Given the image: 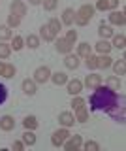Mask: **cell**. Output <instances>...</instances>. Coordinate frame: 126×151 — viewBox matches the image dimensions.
<instances>
[{
  "mask_svg": "<svg viewBox=\"0 0 126 151\" xmlns=\"http://www.w3.org/2000/svg\"><path fill=\"white\" fill-rule=\"evenodd\" d=\"M28 4H32V6H38V4H41V0H28Z\"/></svg>",
  "mask_w": 126,
  "mask_h": 151,
  "instance_id": "cell-45",
  "label": "cell"
},
{
  "mask_svg": "<svg viewBox=\"0 0 126 151\" xmlns=\"http://www.w3.org/2000/svg\"><path fill=\"white\" fill-rule=\"evenodd\" d=\"M41 2H43V9H45V12H53V9L58 6V0H41Z\"/></svg>",
  "mask_w": 126,
  "mask_h": 151,
  "instance_id": "cell-37",
  "label": "cell"
},
{
  "mask_svg": "<svg viewBox=\"0 0 126 151\" xmlns=\"http://www.w3.org/2000/svg\"><path fill=\"white\" fill-rule=\"evenodd\" d=\"M21 25V17L15 15V13H10L8 15V27H19Z\"/></svg>",
  "mask_w": 126,
  "mask_h": 151,
  "instance_id": "cell-36",
  "label": "cell"
},
{
  "mask_svg": "<svg viewBox=\"0 0 126 151\" xmlns=\"http://www.w3.org/2000/svg\"><path fill=\"white\" fill-rule=\"evenodd\" d=\"M25 44L30 47V49H36V47H40V38L36 34H28L25 38Z\"/></svg>",
  "mask_w": 126,
  "mask_h": 151,
  "instance_id": "cell-27",
  "label": "cell"
},
{
  "mask_svg": "<svg viewBox=\"0 0 126 151\" xmlns=\"http://www.w3.org/2000/svg\"><path fill=\"white\" fill-rule=\"evenodd\" d=\"M94 49L98 51L100 55H109V51H111V44L107 40H100L98 44L94 45Z\"/></svg>",
  "mask_w": 126,
  "mask_h": 151,
  "instance_id": "cell-19",
  "label": "cell"
},
{
  "mask_svg": "<svg viewBox=\"0 0 126 151\" xmlns=\"http://www.w3.org/2000/svg\"><path fill=\"white\" fill-rule=\"evenodd\" d=\"M51 79V70H49V66H40V68H36V72H34V81L36 83H47Z\"/></svg>",
  "mask_w": 126,
  "mask_h": 151,
  "instance_id": "cell-4",
  "label": "cell"
},
{
  "mask_svg": "<svg viewBox=\"0 0 126 151\" xmlns=\"http://www.w3.org/2000/svg\"><path fill=\"white\" fill-rule=\"evenodd\" d=\"M64 64H66V68H70V70H75L77 66H79V57H77V55L68 53V55H66V59H64Z\"/></svg>",
  "mask_w": 126,
  "mask_h": 151,
  "instance_id": "cell-20",
  "label": "cell"
},
{
  "mask_svg": "<svg viewBox=\"0 0 126 151\" xmlns=\"http://www.w3.org/2000/svg\"><path fill=\"white\" fill-rule=\"evenodd\" d=\"M87 151H98L100 149V145L96 144V142H92V140H88V142H85V145H83Z\"/></svg>",
  "mask_w": 126,
  "mask_h": 151,
  "instance_id": "cell-39",
  "label": "cell"
},
{
  "mask_svg": "<svg viewBox=\"0 0 126 151\" xmlns=\"http://www.w3.org/2000/svg\"><path fill=\"white\" fill-rule=\"evenodd\" d=\"M4 68H6V63L0 60V76H4Z\"/></svg>",
  "mask_w": 126,
  "mask_h": 151,
  "instance_id": "cell-44",
  "label": "cell"
},
{
  "mask_svg": "<svg viewBox=\"0 0 126 151\" xmlns=\"http://www.w3.org/2000/svg\"><path fill=\"white\" fill-rule=\"evenodd\" d=\"M51 81H53L55 85H64L68 81V76L64 72H57V74H51Z\"/></svg>",
  "mask_w": 126,
  "mask_h": 151,
  "instance_id": "cell-24",
  "label": "cell"
},
{
  "mask_svg": "<svg viewBox=\"0 0 126 151\" xmlns=\"http://www.w3.org/2000/svg\"><path fill=\"white\" fill-rule=\"evenodd\" d=\"M98 34H100V38H102V40H107V38H113V28L102 23V25H100V28H98Z\"/></svg>",
  "mask_w": 126,
  "mask_h": 151,
  "instance_id": "cell-23",
  "label": "cell"
},
{
  "mask_svg": "<svg viewBox=\"0 0 126 151\" xmlns=\"http://www.w3.org/2000/svg\"><path fill=\"white\" fill-rule=\"evenodd\" d=\"M66 40L70 42V44H75V40H77V32H75V30H68V32H66Z\"/></svg>",
  "mask_w": 126,
  "mask_h": 151,
  "instance_id": "cell-42",
  "label": "cell"
},
{
  "mask_svg": "<svg viewBox=\"0 0 126 151\" xmlns=\"http://www.w3.org/2000/svg\"><path fill=\"white\" fill-rule=\"evenodd\" d=\"M62 145L66 147V151H77V149L83 145V140H81V136H77V134H75V136L70 134V138L64 142Z\"/></svg>",
  "mask_w": 126,
  "mask_h": 151,
  "instance_id": "cell-5",
  "label": "cell"
},
{
  "mask_svg": "<svg viewBox=\"0 0 126 151\" xmlns=\"http://www.w3.org/2000/svg\"><path fill=\"white\" fill-rule=\"evenodd\" d=\"M111 66H113V70H115V76H124L126 74V60L124 59H119Z\"/></svg>",
  "mask_w": 126,
  "mask_h": 151,
  "instance_id": "cell-22",
  "label": "cell"
},
{
  "mask_svg": "<svg viewBox=\"0 0 126 151\" xmlns=\"http://www.w3.org/2000/svg\"><path fill=\"white\" fill-rule=\"evenodd\" d=\"M88 104H90L92 111H109L119 104V94H117V91H113V89L102 87L100 85V87L94 89Z\"/></svg>",
  "mask_w": 126,
  "mask_h": 151,
  "instance_id": "cell-1",
  "label": "cell"
},
{
  "mask_svg": "<svg viewBox=\"0 0 126 151\" xmlns=\"http://www.w3.org/2000/svg\"><path fill=\"white\" fill-rule=\"evenodd\" d=\"M85 60H87V66H88L90 70H96V68H98V57H96V55H92V53H90Z\"/></svg>",
  "mask_w": 126,
  "mask_h": 151,
  "instance_id": "cell-35",
  "label": "cell"
},
{
  "mask_svg": "<svg viewBox=\"0 0 126 151\" xmlns=\"http://www.w3.org/2000/svg\"><path fill=\"white\" fill-rule=\"evenodd\" d=\"M49 28L55 32V34H58V30H62V21H58L57 17H53V19H49Z\"/></svg>",
  "mask_w": 126,
  "mask_h": 151,
  "instance_id": "cell-30",
  "label": "cell"
},
{
  "mask_svg": "<svg viewBox=\"0 0 126 151\" xmlns=\"http://www.w3.org/2000/svg\"><path fill=\"white\" fill-rule=\"evenodd\" d=\"M88 119V111H87V108L83 106V108H79V110H75V121L79 123H85Z\"/></svg>",
  "mask_w": 126,
  "mask_h": 151,
  "instance_id": "cell-31",
  "label": "cell"
},
{
  "mask_svg": "<svg viewBox=\"0 0 126 151\" xmlns=\"http://www.w3.org/2000/svg\"><path fill=\"white\" fill-rule=\"evenodd\" d=\"M90 53H92V45L88 44V42H83V44L77 45V57H83V59H87Z\"/></svg>",
  "mask_w": 126,
  "mask_h": 151,
  "instance_id": "cell-17",
  "label": "cell"
},
{
  "mask_svg": "<svg viewBox=\"0 0 126 151\" xmlns=\"http://www.w3.org/2000/svg\"><path fill=\"white\" fill-rule=\"evenodd\" d=\"M15 129V119H13L11 115H4V117H0V130H4V132H10Z\"/></svg>",
  "mask_w": 126,
  "mask_h": 151,
  "instance_id": "cell-8",
  "label": "cell"
},
{
  "mask_svg": "<svg viewBox=\"0 0 126 151\" xmlns=\"http://www.w3.org/2000/svg\"><path fill=\"white\" fill-rule=\"evenodd\" d=\"M94 12H96L94 6H90V4H83V6L75 12V19H73V23H75V25H79V27H85L87 23L92 19Z\"/></svg>",
  "mask_w": 126,
  "mask_h": 151,
  "instance_id": "cell-2",
  "label": "cell"
},
{
  "mask_svg": "<svg viewBox=\"0 0 126 151\" xmlns=\"http://www.w3.org/2000/svg\"><path fill=\"white\" fill-rule=\"evenodd\" d=\"M72 49H73V44H70L66 38H58L57 40V51L58 53L68 55V53H72Z\"/></svg>",
  "mask_w": 126,
  "mask_h": 151,
  "instance_id": "cell-7",
  "label": "cell"
},
{
  "mask_svg": "<svg viewBox=\"0 0 126 151\" xmlns=\"http://www.w3.org/2000/svg\"><path fill=\"white\" fill-rule=\"evenodd\" d=\"M111 47H117V49H124V47H126V38H124V34L113 36V45H111Z\"/></svg>",
  "mask_w": 126,
  "mask_h": 151,
  "instance_id": "cell-28",
  "label": "cell"
},
{
  "mask_svg": "<svg viewBox=\"0 0 126 151\" xmlns=\"http://www.w3.org/2000/svg\"><path fill=\"white\" fill-rule=\"evenodd\" d=\"M6 98H8V89H6V85L0 83V106L6 102Z\"/></svg>",
  "mask_w": 126,
  "mask_h": 151,
  "instance_id": "cell-40",
  "label": "cell"
},
{
  "mask_svg": "<svg viewBox=\"0 0 126 151\" xmlns=\"http://www.w3.org/2000/svg\"><path fill=\"white\" fill-rule=\"evenodd\" d=\"M66 85H68V93L72 94V96L79 94V93H81V89H83V83L79 81V79H68Z\"/></svg>",
  "mask_w": 126,
  "mask_h": 151,
  "instance_id": "cell-11",
  "label": "cell"
},
{
  "mask_svg": "<svg viewBox=\"0 0 126 151\" xmlns=\"http://www.w3.org/2000/svg\"><path fill=\"white\" fill-rule=\"evenodd\" d=\"M11 147L15 149V151H23V149H25V144H23V142H19V140H17V142H13V145H11Z\"/></svg>",
  "mask_w": 126,
  "mask_h": 151,
  "instance_id": "cell-43",
  "label": "cell"
},
{
  "mask_svg": "<svg viewBox=\"0 0 126 151\" xmlns=\"http://www.w3.org/2000/svg\"><path fill=\"white\" fill-rule=\"evenodd\" d=\"M107 113H109L111 117H115V119L119 121V123H124V106H122V104H120V106L117 104L113 110H109Z\"/></svg>",
  "mask_w": 126,
  "mask_h": 151,
  "instance_id": "cell-14",
  "label": "cell"
},
{
  "mask_svg": "<svg viewBox=\"0 0 126 151\" xmlns=\"http://www.w3.org/2000/svg\"><path fill=\"white\" fill-rule=\"evenodd\" d=\"M11 38V28L8 25H0V42H6Z\"/></svg>",
  "mask_w": 126,
  "mask_h": 151,
  "instance_id": "cell-29",
  "label": "cell"
},
{
  "mask_svg": "<svg viewBox=\"0 0 126 151\" xmlns=\"http://www.w3.org/2000/svg\"><path fill=\"white\" fill-rule=\"evenodd\" d=\"M73 19H75V12H73L72 8H66L62 12V19H60V21H62V25H73Z\"/></svg>",
  "mask_w": 126,
  "mask_h": 151,
  "instance_id": "cell-16",
  "label": "cell"
},
{
  "mask_svg": "<svg viewBox=\"0 0 126 151\" xmlns=\"http://www.w3.org/2000/svg\"><path fill=\"white\" fill-rule=\"evenodd\" d=\"M72 106H73V110H79V108L85 106V100H83L81 96H75V98L72 100Z\"/></svg>",
  "mask_w": 126,
  "mask_h": 151,
  "instance_id": "cell-41",
  "label": "cell"
},
{
  "mask_svg": "<svg viewBox=\"0 0 126 151\" xmlns=\"http://www.w3.org/2000/svg\"><path fill=\"white\" fill-rule=\"evenodd\" d=\"M10 9H11V13H15V15H26V4L25 2H21V0H13V2L10 4Z\"/></svg>",
  "mask_w": 126,
  "mask_h": 151,
  "instance_id": "cell-6",
  "label": "cell"
},
{
  "mask_svg": "<svg viewBox=\"0 0 126 151\" xmlns=\"http://www.w3.org/2000/svg\"><path fill=\"white\" fill-rule=\"evenodd\" d=\"M40 36L43 38L45 42H55V38H57V34H55V32L49 28V25H41V28H40Z\"/></svg>",
  "mask_w": 126,
  "mask_h": 151,
  "instance_id": "cell-15",
  "label": "cell"
},
{
  "mask_svg": "<svg viewBox=\"0 0 126 151\" xmlns=\"http://www.w3.org/2000/svg\"><path fill=\"white\" fill-rule=\"evenodd\" d=\"M13 76H15V66H13V64H6V68H4V78L11 79Z\"/></svg>",
  "mask_w": 126,
  "mask_h": 151,
  "instance_id": "cell-38",
  "label": "cell"
},
{
  "mask_svg": "<svg viewBox=\"0 0 126 151\" xmlns=\"http://www.w3.org/2000/svg\"><path fill=\"white\" fill-rule=\"evenodd\" d=\"M11 55V45H8L6 42L0 44V59H8Z\"/></svg>",
  "mask_w": 126,
  "mask_h": 151,
  "instance_id": "cell-33",
  "label": "cell"
},
{
  "mask_svg": "<svg viewBox=\"0 0 126 151\" xmlns=\"http://www.w3.org/2000/svg\"><path fill=\"white\" fill-rule=\"evenodd\" d=\"M119 2H120V0H98L94 9H100V12H105V9H115L117 6H119Z\"/></svg>",
  "mask_w": 126,
  "mask_h": 151,
  "instance_id": "cell-9",
  "label": "cell"
},
{
  "mask_svg": "<svg viewBox=\"0 0 126 151\" xmlns=\"http://www.w3.org/2000/svg\"><path fill=\"white\" fill-rule=\"evenodd\" d=\"M58 123L68 129V127H72L73 123H75V117H73V113H70V111H62L58 115Z\"/></svg>",
  "mask_w": 126,
  "mask_h": 151,
  "instance_id": "cell-12",
  "label": "cell"
},
{
  "mask_svg": "<svg viewBox=\"0 0 126 151\" xmlns=\"http://www.w3.org/2000/svg\"><path fill=\"white\" fill-rule=\"evenodd\" d=\"M68 138H70V132H68L66 127H64V129L53 132V136H51V144H53L55 147H62V144H64Z\"/></svg>",
  "mask_w": 126,
  "mask_h": 151,
  "instance_id": "cell-3",
  "label": "cell"
},
{
  "mask_svg": "<svg viewBox=\"0 0 126 151\" xmlns=\"http://www.w3.org/2000/svg\"><path fill=\"white\" fill-rule=\"evenodd\" d=\"M23 127H25L26 130H36L38 129V119H36L34 115H26L25 121H23Z\"/></svg>",
  "mask_w": 126,
  "mask_h": 151,
  "instance_id": "cell-21",
  "label": "cell"
},
{
  "mask_svg": "<svg viewBox=\"0 0 126 151\" xmlns=\"http://www.w3.org/2000/svg\"><path fill=\"white\" fill-rule=\"evenodd\" d=\"M113 64V59H111L109 55H100L98 57V68H109V66Z\"/></svg>",
  "mask_w": 126,
  "mask_h": 151,
  "instance_id": "cell-25",
  "label": "cell"
},
{
  "mask_svg": "<svg viewBox=\"0 0 126 151\" xmlns=\"http://www.w3.org/2000/svg\"><path fill=\"white\" fill-rule=\"evenodd\" d=\"M23 47H25V38L15 36V38H13V44H11V49L13 51H21Z\"/></svg>",
  "mask_w": 126,
  "mask_h": 151,
  "instance_id": "cell-34",
  "label": "cell"
},
{
  "mask_svg": "<svg viewBox=\"0 0 126 151\" xmlns=\"http://www.w3.org/2000/svg\"><path fill=\"white\" fill-rule=\"evenodd\" d=\"M107 87L113 89V91H119L120 89V79L117 78V76H109V78H107Z\"/></svg>",
  "mask_w": 126,
  "mask_h": 151,
  "instance_id": "cell-32",
  "label": "cell"
},
{
  "mask_svg": "<svg viewBox=\"0 0 126 151\" xmlns=\"http://www.w3.org/2000/svg\"><path fill=\"white\" fill-rule=\"evenodd\" d=\"M85 85H87L88 89L100 87V85H102V76H98V74H88L87 78H85Z\"/></svg>",
  "mask_w": 126,
  "mask_h": 151,
  "instance_id": "cell-10",
  "label": "cell"
},
{
  "mask_svg": "<svg viewBox=\"0 0 126 151\" xmlns=\"http://www.w3.org/2000/svg\"><path fill=\"white\" fill-rule=\"evenodd\" d=\"M23 91H25V94H28V96H34L36 94V81L34 79H25L23 81Z\"/></svg>",
  "mask_w": 126,
  "mask_h": 151,
  "instance_id": "cell-18",
  "label": "cell"
},
{
  "mask_svg": "<svg viewBox=\"0 0 126 151\" xmlns=\"http://www.w3.org/2000/svg\"><path fill=\"white\" fill-rule=\"evenodd\" d=\"M23 144H25V145H34L36 144V134L32 130H26L25 129V134H23Z\"/></svg>",
  "mask_w": 126,
  "mask_h": 151,
  "instance_id": "cell-26",
  "label": "cell"
},
{
  "mask_svg": "<svg viewBox=\"0 0 126 151\" xmlns=\"http://www.w3.org/2000/svg\"><path fill=\"white\" fill-rule=\"evenodd\" d=\"M109 23H111V25H119V27H124V23H126L124 12H111V15H109Z\"/></svg>",
  "mask_w": 126,
  "mask_h": 151,
  "instance_id": "cell-13",
  "label": "cell"
}]
</instances>
